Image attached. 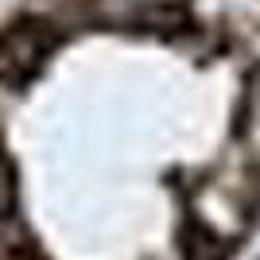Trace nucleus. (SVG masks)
Here are the masks:
<instances>
[{
  "instance_id": "obj_1",
  "label": "nucleus",
  "mask_w": 260,
  "mask_h": 260,
  "mask_svg": "<svg viewBox=\"0 0 260 260\" xmlns=\"http://www.w3.org/2000/svg\"><path fill=\"white\" fill-rule=\"evenodd\" d=\"M58 47V31L43 20H20L0 31V86L23 89Z\"/></svg>"
},
{
  "instance_id": "obj_2",
  "label": "nucleus",
  "mask_w": 260,
  "mask_h": 260,
  "mask_svg": "<svg viewBox=\"0 0 260 260\" xmlns=\"http://www.w3.org/2000/svg\"><path fill=\"white\" fill-rule=\"evenodd\" d=\"M12 210H16V183H12V167L4 159V148H0V221H8Z\"/></svg>"
},
{
  "instance_id": "obj_3",
  "label": "nucleus",
  "mask_w": 260,
  "mask_h": 260,
  "mask_svg": "<svg viewBox=\"0 0 260 260\" xmlns=\"http://www.w3.org/2000/svg\"><path fill=\"white\" fill-rule=\"evenodd\" d=\"M159 4H167V0H159Z\"/></svg>"
}]
</instances>
